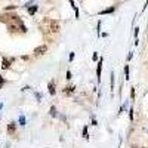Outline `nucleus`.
Wrapping results in <instances>:
<instances>
[{
  "mask_svg": "<svg viewBox=\"0 0 148 148\" xmlns=\"http://www.w3.org/2000/svg\"><path fill=\"white\" fill-rule=\"evenodd\" d=\"M8 30H9V33H27L25 24L22 22L21 16H18V15L8 22Z\"/></svg>",
  "mask_w": 148,
  "mask_h": 148,
  "instance_id": "f257e3e1",
  "label": "nucleus"
},
{
  "mask_svg": "<svg viewBox=\"0 0 148 148\" xmlns=\"http://www.w3.org/2000/svg\"><path fill=\"white\" fill-rule=\"evenodd\" d=\"M42 25L46 27L45 31H49V33H58L59 28H61L59 21H56V19H49V18H45V19H43Z\"/></svg>",
  "mask_w": 148,
  "mask_h": 148,
  "instance_id": "f03ea898",
  "label": "nucleus"
},
{
  "mask_svg": "<svg viewBox=\"0 0 148 148\" xmlns=\"http://www.w3.org/2000/svg\"><path fill=\"white\" fill-rule=\"evenodd\" d=\"M46 52H47V46H46V45L37 46V47L34 49V55H36V56H42V55H45Z\"/></svg>",
  "mask_w": 148,
  "mask_h": 148,
  "instance_id": "7ed1b4c3",
  "label": "nucleus"
},
{
  "mask_svg": "<svg viewBox=\"0 0 148 148\" xmlns=\"http://www.w3.org/2000/svg\"><path fill=\"white\" fill-rule=\"evenodd\" d=\"M14 61H15V58H6V56H5V58L2 59V68H3V70H9Z\"/></svg>",
  "mask_w": 148,
  "mask_h": 148,
  "instance_id": "20e7f679",
  "label": "nucleus"
},
{
  "mask_svg": "<svg viewBox=\"0 0 148 148\" xmlns=\"http://www.w3.org/2000/svg\"><path fill=\"white\" fill-rule=\"evenodd\" d=\"M16 15H14V14H5V15H0V21L2 22H5V24H8L10 19H14Z\"/></svg>",
  "mask_w": 148,
  "mask_h": 148,
  "instance_id": "39448f33",
  "label": "nucleus"
},
{
  "mask_svg": "<svg viewBox=\"0 0 148 148\" xmlns=\"http://www.w3.org/2000/svg\"><path fill=\"white\" fill-rule=\"evenodd\" d=\"M15 130H16V123H14V121L9 123V125H8V133L9 135H14Z\"/></svg>",
  "mask_w": 148,
  "mask_h": 148,
  "instance_id": "423d86ee",
  "label": "nucleus"
},
{
  "mask_svg": "<svg viewBox=\"0 0 148 148\" xmlns=\"http://www.w3.org/2000/svg\"><path fill=\"white\" fill-rule=\"evenodd\" d=\"M74 90H76V88L70 84V86H67V88H65L62 92H64V95H67V96H68V95H73V93H74Z\"/></svg>",
  "mask_w": 148,
  "mask_h": 148,
  "instance_id": "0eeeda50",
  "label": "nucleus"
},
{
  "mask_svg": "<svg viewBox=\"0 0 148 148\" xmlns=\"http://www.w3.org/2000/svg\"><path fill=\"white\" fill-rule=\"evenodd\" d=\"M101 71H102V59H99V62H98V68H96V76H98V82L101 80Z\"/></svg>",
  "mask_w": 148,
  "mask_h": 148,
  "instance_id": "6e6552de",
  "label": "nucleus"
},
{
  "mask_svg": "<svg viewBox=\"0 0 148 148\" xmlns=\"http://www.w3.org/2000/svg\"><path fill=\"white\" fill-rule=\"evenodd\" d=\"M47 89H49V93L51 95H55L56 93V90H55V82H51L47 84Z\"/></svg>",
  "mask_w": 148,
  "mask_h": 148,
  "instance_id": "1a4fd4ad",
  "label": "nucleus"
},
{
  "mask_svg": "<svg viewBox=\"0 0 148 148\" xmlns=\"http://www.w3.org/2000/svg\"><path fill=\"white\" fill-rule=\"evenodd\" d=\"M37 9H39V6H37V5H31V6H28V14H30V15H34L36 12H37Z\"/></svg>",
  "mask_w": 148,
  "mask_h": 148,
  "instance_id": "9d476101",
  "label": "nucleus"
},
{
  "mask_svg": "<svg viewBox=\"0 0 148 148\" xmlns=\"http://www.w3.org/2000/svg\"><path fill=\"white\" fill-rule=\"evenodd\" d=\"M114 10H116V8H114V6H111V8H108V9H104V10H101V12H99V15L111 14V12H114Z\"/></svg>",
  "mask_w": 148,
  "mask_h": 148,
  "instance_id": "9b49d317",
  "label": "nucleus"
},
{
  "mask_svg": "<svg viewBox=\"0 0 148 148\" xmlns=\"http://www.w3.org/2000/svg\"><path fill=\"white\" fill-rule=\"evenodd\" d=\"M49 114H51L52 117H56V107H51V110H49Z\"/></svg>",
  "mask_w": 148,
  "mask_h": 148,
  "instance_id": "f8f14e48",
  "label": "nucleus"
},
{
  "mask_svg": "<svg viewBox=\"0 0 148 148\" xmlns=\"http://www.w3.org/2000/svg\"><path fill=\"white\" fill-rule=\"evenodd\" d=\"M70 5L73 6V9H74V10H76V18H79V9H77V6H76V3H74V2H73V0H71V2H70Z\"/></svg>",
  "mask_w": 148,
  "mask_h": 148,
  "instance_id": "ddd939ff",
  "label": "nucleus"
},
{
  "mask_svg": "<svg viewBox=\"0 0 148 148\" xmlns=\"http://www.w3.org/2000/svg\"><path fill=\"white\" fill-rule=\"evenodd\" d=\"M16 8H18L16 5H9V6L5 8V10H12V9H16Z\"/></svg>",
  "mask_w": 148,
  "mask_h": 148,
  "instance_id": "4468645a",
  "label": "nucleus"
},
{
  "mask_svg": "<svg viewBox=\"0 0 148 148\" xmlns=\"http://www.w3.org/2000/svg\"><path fill=\"white\" fill-rule=\"evenodd\" d=\"M83 136H84L86 139L89 138V136H88V126H84V127H83Z\"/></svg>",
  "mask_w": 148,
  "mask_h": 148,
  "instance_id": "2eb2a0df",
  "label": "nucleus"
},
{
  "mask_svg": "<svg viewBox=\"0 0 148 148\" xmlns=\"http://www.w3.org/2000/svg\"><path fill=\"white\" fill-rule=\"evenodd\" d=\"M25 121H27V120H25V117H24V116H21V117H19V123H21L22 126H25Z\"/></svg>",
  "mask_w": 148,
  "mask_h": 148,
  "instance_id": "dca6fc26",
  "label": "nucleus"
},
{
  "mask_svg": "<svg viewBox=\"0 0 148 148\" xmlns=\"http://www.w3.org/2000/svg\"><path fill=\"white\" fill-rule=\"evenodd\" d=\"M125 76L126 79H129V65H125Z\"/></svg>",
  "mask_w": 148,
  "mask_h": 148,
  "instance_id": "f3484780",
  "label": "nucleus"
},
{
  "mask_svg": "<svg viewBox=\"0 0 148 148\" xmlns=\"http://www.w3.org/2000/svg\"><path fill=\"white\" fill-rule=\"evenodd\" d=\"M3 84H5V79H3L2 76H0V89L3 88Z\"/></svg>",
  "mask_w": 148,
  "mask_h": 148,
  "instance_id": "a211bd4d",
  "label": "nucleus"
},
{
  "mask_svg": "<svg viewBox=\"0 0 148 148\" xmlns=\"http://www.w3.org/2000/svg\"><path fill=\"white\" fill-rule=\"evenodd\" d=\"M130 96H132V99H133V98H135V89H133V88L130 89Z\"/></svg>",
  "mask_w": 148,
  "mask_h": 148,
  "instance_id": "6ab92c4d",
  "label": "nucleus"
},
{
  "mask_svg": "<svg viewBox=\"0 0 148 148\" xmlns=\"http://www.w3.org/2000/svg\"><path fill=\"white\" fill-rule=\"evenodd\" d=\"M67 79H68V80H71V71H70V70L67 71Z\"/></svg>",
  "mask_w": 148,
  "mask_h": 148,
  "instance_id": "aec40b11",
  "label": "nucleus"
},
{
  "mask_svg": "<svg viewBox=\"0 0 148 148\" xmlns=\"http://www.w3.org/2000/svg\"><path fill=\"white\" fill-rule=\"evenodd\" d=\"M92 59H93V61H96V59H98V53H96V52L93 53V56H92Z\"/></svg>",
  "mask_w": 148,
  "mask_h": 148,
  "instance_id": "412c9836",
  "label": "nucleus"
},
{
  "mask_svg": "<svg viewBox=\"0 0 148 148\" xmlns=\"http://www.w3.org/2000/svg\"><path fill=\"white\" fill-rule=\"evenodd\" d=\"M73 59H74V52L70 53V61H73Z\"/></svg>",
  "mask_w": 148,
  "mask_h": 148,
  "instance_id": "4be33fe9",
  "label": "nucleus"
},
{
  "mask_svg": "<svg viewBox=\"0 0 148 148\" xmlns=\"http://www.w3.org/2000/svg\"><path fill=\"white\" fill-rule=\"evenodd\" d=\"M3 108V104H0V110H2Z\"/></svg>",
  "mask_w": 148,
  "mask_h": 148,
  "instance_id": "5701e85b",
  "label": "nucleus"
},
{
  "mask_svg": "<svg viewBox=\"0 0 148 148\" xmlns=\"http://www.w3.org/2000/svg\"><path fill=\"white\" fill-rule=\"evenodd\" d=\"M132 148H138V147H132Z\"/></svg>",
  "mask_w": 148,
  "mask_h": 148,
  "instance_id": "b1692460",
  "label": "nucleus"
}]
</instances>
